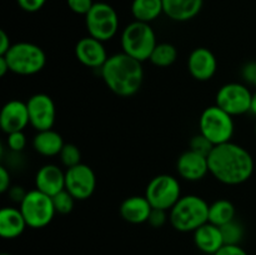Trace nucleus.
<instances>
[{
	"label": "nucleus",
	"mask_w": 256,
	"mask_h": 255,
	"mask_svg": "<svg viewBox=\"0 0 256 255\" xmlns=\"http://www.w3.org/2000/svg\"><path fill=\"white\" fill-rule=\"evenodd\" d=\"M28 224L20 209L4 206L0 210V236L2 239H16L26 229Z\"/></svg>",
	"instance_id": "412c9836"
},
{
	"label": "nucleus",
	"mask_w": 256,
	"mask_h": 255,
	"mask_svg": "<svg viewBox=\"0 0 256 255\" xmlns=\"http://www.w3.org/2000/svg\"><path fill=\"white\" fill-rule=\"evenodd\" d=\"M2 56L9 64L10 72L22 76H30L42 72L46 64L44 50L29 42H15Z\"/></svg>",
	"instance_id": "39448f33"
},
{
	"label": "nucleus",
	"mask_w": 256,
	"mask_h": 255,
	"mask_svg": "<svg viewBox=\"0 0 256 255\" xmlns=\"http://www.w3.org/2000/svg\"><path fill=\"white\" fill-rule=\"evenodd\" d=\"M252 92L242 82H228L216 92L215 104L232 116H239L250 112Z\"/></svg>",
	"instance_id": "9d476101"
},
{
	"label": "nucleus",
	"mask_w": 256,
	"mask_h": 255,
	"mask_svg": "<svg viewBox=\"0 0 256 255\" xmlns=\"http://www.w3.org/2000/svg\"><path fill=\"white\" fill-rule=\"evenodd\" d=\"M188 70L198 82H208L216 74V56L208 48H195L188 58Z\"/></svg>",
	"instance_id": "4468645a"
},
{
	"label": "nucleus",
	"mask_w": 256,
	"mask_h": 255,
	"mask_svg": "<svg viewBox=\"0 0 256 255\" xmlns=\"http://www.w3.org/2000/svg\"><path fill=\"white\" fill-rule=\"evenodd\" d=\"M28 140L24 132H14L6 134V146L12 152H22L26 148Z\"/></svg>",
	"instance_id": "c756f323"
},
{
	"label": "nucleus",
	"mask_w": 256,
	"mask_h": 255,
	"mask_svg": "<svg viewBox=\"0 0 256 255\" xmlns=\"http://www.w3.org/2000/svg\"><path fill=\"white\" fill-rule=\"evenodd\" d=\"M19 209L24 215L28 226L32 229L45 228L52 222L56 214L52 198L38 189L28 192L26 196L20 202Z\"/></svg>",
	"instance_id": "6e6552de"
},
{
	"label": "nucleus",
	"mask_w": 256,
	"mask_h": 255,
	"mask_svg": "<svg viewBox=\"0 0 256 255\" xmlns=\"http://www.w3.org/2000/svg\"><path fill=\"white\" fill-rule=\"evenodd\" d=\"M130 9L136 22H148V24L164 14L162 0H132Z\"/></svg>",
	"instance_id": "5701e85b"
},
{
	"label": "nucleus",
	"mask_w": 256,
	"mask_h": 255,
	"mask_svg": "<svg viewBox=\"0 0 256 255\" xmlns=\"http://www.w3.org/2000/svg\"><path fill=\"white\" fill-rule=\"evenodd\" d=\"M35 189L52 198L65 189V172L59 165H42L35 174Z\"/></svg>",
	"instance_id": "f3484780"
},
{
	"label": "nucleus",
	"mask_w": 256,
	"mask_h": 255,
	"mask_svg": "<svg viewBox=\"0 0 256 255\" xmlns=\"http://www.w3.org/2000/svg\"><path fill=\"white\" fill-rule=\"evenodd\" d=\"M8 194H9V198L15 202H22L24 200V198L26 196L28 192L22 186H19V185H15V186H10V189L8 190Z\"/></svg>",
	"instance_id": "e433bc0d"
},
{
	"label": "nucleus",
	"mask_w": 256,
	"mask_h": 255,
	"mask_svg": "<svg viewBox=\"0 0 256 255\" xmlns=\"http://www.w3.org/2000/svg\"><path fill=\"white\" fill-rule=\"evenodd\" d=\"M220 230L225 245H240L244 238V226L235 219L220 226Z\"/></svg>",
	"instance_id": "a878e982"
},
{
	"label": "nucleus",
	"mask_w": 256,
	"mask_h": 255,
	"mask_svg": "<svg viewBox=\"0 0 256 255\" xmlns=\"http://www.w3.org/2000/svg\"><path fill=\"white\" fill-rule=\"evenodd\" d=\"M52 202H54V208L56 214L66 215L70 214L74 209L75 199L66 189H64L62 192H58L56 195L52 196Z\"/></svg>",
	"instance_id": "cd10ccee"
},
{
	"label": "nucleus",
	"mask_w": 256,
	"mask_h": 255,
	"mask_svg": "<svg viewBox=\"0 0 256 255\" xmlns=\"http://www.w3.org/2000/svg\"><path fill=\"white\" fill-rule=\"evenodd\" d=\"M250 112L256 116V89L252 92V108H250Z\"/></svg>",
	"instance_id": "ea45409f"
},
{
	"label": "nucleus",
	"mask_w": 256,
	"mask_h": 255,
	"mask_svg": "<svg viewBox=\"0 0 256 255\" xmlns=\"http://www.w3.org/2000/svg\"><path fill=\"white\" fill-rule=\"evenodd\" d=\"M65 142L62 135L52 129L42 130L35 134L32 139V148L42 156H59Z\"/></svg>",
	"instance_id": "4be33fe9"
},
{
	"label": "nucleus",
	"mask_w": 256,
	"mask_h": 255,
	"mask_svg": "<svg viewBox=\"0 0 256 255\" xmlns=\"http://www.w3.org/2000/svg\"><path fill=\"white\" fill-rule=\"evenodd\" d=\"M59 159L62 164L66 169H69V168H72L82 162V152L75 144L65 142L64 148H62L59 154Z\"/></svg>",
	"instance_id": "bb28decb"
},
{
	"label": "nucleus",
	"mask_w": 256,
	"mask_h": 255,
	"mask_svg": "<svg viewBox=\"0 0 256 255\" xmlns=\"http://www.w3.org/2000/svg\"><path fill=\"white\" fill-rule=\"evenodd\" d=\"M30 125L36 132L52 129L56 118V108L52 98L44 92L32 95L26 102Z\"/></svg>",
	"instance_id": "f8f14e48"
},
{
	"label": "nucleus",
	"mask_w": 256,
	"mask_h": 255,
	"mask_svg": "<svg viewBox=\"0 0 256 255\" xmlns=\"http://www.w3.org/2000/svg\"><path fill=\"white\" fill-rule=\"evenodd\" d=\"M12 42H10V38L4 30H0V55H5L8 52V50L12 46Z\"/></svg>",
	"instance_id": "4c0bfd02"
},
{
	"label": "nucleus",
	"mask_w": 256,
	"mask_h": 255,
	"mask_svg": "<svg viewBox=\"0 0 256 255\" xmlns=\"http://www.w3.org/2000/svg\"><path fill=\"white\" fill-rule=\"evenodd\" d=\"M2 255H12V254H8V252H2Z\"/></svg>",
	"instance_id": "a19ab883"
},
{
	"label": "nucleus",
	"mask_w": 256,
	"mask_h": 255,
	"mask_svg": "<svg viewBox=\"0 0 256 255\" xmlns=\"http://www.w3.org/2000/svg\"><path fill=\"white\" fill-rule=\"evenodd\" d=\"M68 8L78 15H86L95 4L94 0H66Z\"/></svg>",
	"instance_id": "2f4dec72"
},
{
	"label": "nucleus",
	"mask_w": 256,
	"mask_h": 255,
	"mask_svg": "<svg viewBox=\"0 0 256 255\" xmlns=\"http://www.w3.org/2000/svg\"><path fill=\"white\" fill-rule=\"evenodd\" d=\"M240 75L248 86H252L256 89V62H245L242 65Z\"/></svg>",
	"instance_id": "7c9ffc66"
},
{
	"label": "nucleus",
	"mask_w": 256,
	"mask_h": 255,
	"mask_svg": "<svg viewBox=\"0 0 256 255\" xmlns=\"http://www.w3.org/2000/svg\"><path fill=\"white\" fill-rule=\"evenodd\" d=\"M12 186V179H10V172L6 166L2 165L0 166V192H8V190Z\"/></svg>",
	"instance_id": "f704fd0d"
},
{
	"label": "nucleus",
	"mask_w": 256,
	"mask_h": 255,
	"mask_svg": "<svg viewBox=\"0 0 256 255\" xmlns=\"http://www.w3.org/2000/svg\"><path fill=\"white\" fill-rule=\"evenodd\" d=\"M194 244L204 254L214 255L225 242L220 228L208 222L194 232Z\"/></svg>",
	"instance_id": "6ab92c4d"
},
{
	"label": "nucleus",
	"mask_w": 256,
	"mask_h": 255,
	"mask_svg": "<svg viewBox=\"0 0 256 255\" xmlns=\"http://www.w3.org/2000/svg\"><path fill=\"white\" fill-rule=\"evenodd\" d=\"M85 26L90 36L105 42L112 40L119 32V16L114 8L104 2L92 5L85 15Z\"/></svg>",
	"instance_id": "0eeeda50"
},
{
	"label": "nucleus",
	"mask_w": 256,
	"mask_h": 255,
	"mask_svg": "<svg viewBox=\"0 0 256 255\" xmlns=\"http://www.w3.org/2000/svg\"><path fill=\"white\" fill-rule=\"evenodd\" d=\"M75 56L84 66L100 70L106 62L109 55L104 42L88 35L82 38L75 45Z\"/></svg>",
	"instance_id": "ddd939ff"
},
{
	"label": "nucleus",
	"mask_w": 256,
	"mask_h": 255,
	"mask_svg": "<svg viewBox=\"0 0 256 255\" xmlns=\"http://www.w3.org/2000/svg\"><path fill=\"white\" fill-rule=\"evenodd\" d=\"M100 75L110 92L120 98L134 96L144 82L142 62L122 52L108 58Z\"/></svg>",
	"instance_id": "f03ea898"
},
{
	"label": "nucleus",
	"mask_w": 256,
	"mask_h": 255,
	"mask_svg": "<svg viewBox=\"0 0 256 255\" xmlns=\"http://www.w3.org/2000/svg\"><path fill=\"white\" fill-rule=\"evenodd\" d=\"M255 135H256V124H255Z\"/></svg>",
	"instance_id": "79ce46f5"
},
{
	"label": "nucleus",
	"mask_w": 256,
	"mask_h": 255,
	"mask_svg": "<svg viewBox=\"0 0 256 255\" xmlns=\"http://www.w3.org/2000/svg\"><path fill=\"white\" fill-rule=\"evenodd\" d=\"M152 206L150 205L149 200L142 195H132V196L126 198L124 202L120 204L119 212L120 216L125 222L130 224H142L148 222L150 216Z\"/></svg>",
	"instance_id": "a211bd4d"
},
{
	"label": "nucleus",
	"mask_w": 256,
	"mask_h": 255,
	"mask_svg": "<svg viewBox=\"0 0 256 255\" xmlns=\"http://www.w3.org/2000/svg\"><path fill=\"white\" fill-rule=\"evenodd\" d=\"M204 0H162L164 14L174 22H189L202 12Z\"/></svg>",
	"instance_id": "aec40b11"
},
{
	"label": "nucleus",
	"mask_w": 256,
	"mask_h": 255,
	"mask_svg": "<svg viewBox=\"0 0 256 255\" xmlns=\"http://www.w3.org/2000/svg\"><path fill=\"white\" fill-rule=\"evenodd\" d=\"M214 255H248V252L240 245H224Z\"/></svg>",
	"instance_id": "c9c22d12"
},
{
	"label": "nucleus",
	"mask_w": 256,
	"mask_h": 255,
	"mask_svg": "<svg viewBox=\"0 0 256 255\" xmlns=\"http://www.w3.org/2000/svg\"><path fill=\"white\" fill-rule=\"evenodd\" d=\"M235 210L234 204L228 199L215 200L214 202L209 205V215H208V222L216 226H222L228 224L232 220L235 219Z\"/></svg>",
	"instance_id": "b1692460"
},
{
	"label": "nucleus",
	"mask_w": 256,
	"mask_h": 255,
	"mask_svg": "<svg viewBox=\"0 0 256 255\" xmlns=\"http://www.w3.org/2000/svg\"><path fill=\"white\" fill-rule=\"evenodd\" d=\"M120 44L122 52L142 62L150 59L152 50L156 46V35L150 24L134 20L122 32Z\"/></svg>",
	"instance_id": "20e7f679"
},
{
	"label": "nucleus",
	"mask_w": 256,
	"mask_h": 255,
	"mask_svg": "<svg viewBox=\"0 0 256 255\" xmlns=\"http://www.w3.org/2000/svg\"><path fill=\"white\" fill-rule=\"evenodd\" d=\"M96 188V175L86 164L75 165L65 172V189L75 200H88L92 196Z\"/></svg>",
	"instance_id": "9b49d317"
},
{
	"label": "nucleus",
	"mask_w": 256,
	"mask_h": 255,
	"mask_svg": "<svg viewBox=\"0 0 256 255\" xmlns=\"http://www.w3.org/2000/svg\"><path fill=\"white\" fill-rule=\"evenodd\" d=\"M182 185L178 178L160 174L152 178L145 189V198L154 209L169 212L182 198Z\"/></svg>",
	"instance_id": "1a4fd4ad"
},
{
	"label": "nucleus",
	"mask_w": 256,
	"mask_h": 255,
	"mask_svg": "<svg viewBox=\"0 0 256 255\" xmlns=\"http://www.w3.org/2000/svg\"><path fill=\"white\" fill-rule=\"evenodd\" d=\"M209 172L222 184L240 185L252 178L255 169L252 155L236 142L215 145L208 156Z\"/></svg>",
	"instance_id": "f257e3e1"
},
{
	"label": "nucleus",
	"mask_w": 256,
	"mask_h": 255,
	"mask_svg": "<svg viewBox=\"0 0 256 255\" xmlns=\"http://www.w3.org/2000/svg\"><path fill=\"white\" fill-rule=\"evenodd\" d=\"M168 220L166 210L162 209H154L152 208V212H150V216L148 219V224L152 228H155V229H159V228H162L165 225Z\"/></svg>",
	"instance_id": "473e14b6"
},
{
	"label": "nucleus",
	"mask_w": 256,
	"mask_h": 255,
	"mask_svg": "<svg viewBox=\"0 0 256 255\" xmlns=\"http://www.w3.org/2000/svg\"><path fill=\"white\" fill-rule=\"evenodd\" d=\"M199 132L214 145L232 142L235 132L234 116L216 104L205 108L199 119Z\"/></svg>",
	"instance_id": "423d86ee"
},
{
	"label": "nucleus",
	"mask_w": 256,
	"mask_h": 255,
	"mask_svg": "<svg viewBox=\"0 0 256 255\" xmlns=\"http://www.w3.org/2000/svg\"><path fill=\"white\" fill-rule=\"evenodd\" d=\"M20 9L26 12H36L45 5L46 0H16Z\"/></svg>",
	"instance_id": "72a5a7b5"
},
{
	"label": "nucleus",
	"mask_w": 256,
	"mask_h": 255,
	"mask_svg": "<svg viewBox=\"0 0 256 255\" xmlns=\"http://www.w3.org/2000/svg\"><path fill=\"white\" fill-rule=\"evenodd\" d=\"M29 124L30 120L26 102L16 99L5 102L0 112V128L5 134L24 132Z\"/></svg>",
	"instance_id": "2eb2a0df"
},
{
	"label": "nucleus",
	"mask_w": 256,
	"mask_h": 255,
	"mask_svg": "<svg viewBox=\"0 0 256 255\" xmlns=\"http://www.w3.org/2000/svg\"><path fill=\"white\" fill-rule=\"evenodd\" d=\"M10 72L9 64L2 55H0V76H5Z\"/></svg>",
	"instance_id": "58836bf2"
},
{
	"label": "nucleus",
	"mask_w": 256,
	"mask_h": 255,
	"mask_svg": "<svg viewBox=\"0 0 256 255\" xmlns=\"http://www.w3.org/2000/svg\"><path fill=\"white\" fill-rule=\"evenodd\" d=\"M190 150L198 152V154H202L204 156H209V154L212 152V150L214 149L215 145L210 142L209 139L204 136L202 134H196L190 139Z\"/></svg>",
	"instance_id": "c85d7f7f"
},
{
	"label": "nucleus",
	"mask_w": 256,
	"mask_h": 255,
	"mask_svg": "<svg viewBox=\"0 0 256 255\" xmlns=\"http://www.w3.org/2000/svg\"><path fill=\"white\" fill-rule=\"evenodd\" d=\"M178 59V50L170 42L156 44L150 55V62L158 68H168L174 64Z\"/></svg>",
	"instance_id": "393cba45"
},
{
	"label": "nucleus",
	"mask_w": 256,
	"mask_h": 255,
	"mask_svg": "<svg viewBox=\"0 0 256 255\" xmlns=\"http://www.w3.org/2000/svg\"><path fill=\"white\" fill-rule=\"evenodd\" d=\"M178 174L186 182H199L204 179L209 172V162L208 156L186 150L176 160Z\"/></svg>",
	"instance_id": "dca6fc26"
},
{
	"label": "nucleus",
	"mask_w": 256,
	"mask_h": 255,
	"mask_svg": "<svg viewBox=\"0 0 256 255\" xmlns=\"http://www.w3.org/2000/svg\"><path fill=\"white\" fill-rule=\"evenodd\" d=\"M170 224L180 232H194L208 222L209 204L199 195H184L169 210Z\"/></svg>",
	"instance_id": "7ed1b4c3"
}]
</instances>
